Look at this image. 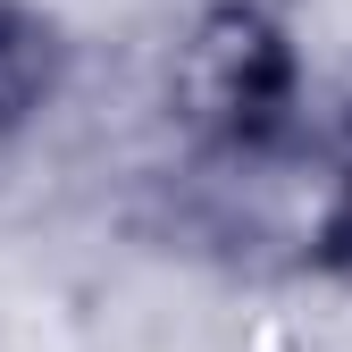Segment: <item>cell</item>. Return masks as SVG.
<instances>
[{"label":"cell","instance_id":"obj_1","mask_svg":"<svg viewBox=\"0 0 352 352\" xmlns=\"http://www.w3.org/2000/svg\"><path fill=\"white\" fill-rule=\"evenodd\" d=\"M17 84H25V67H17V42H0V109L17 101Z\"/></svg>","mask_w":352,"mask_h":352}]
</instances>
